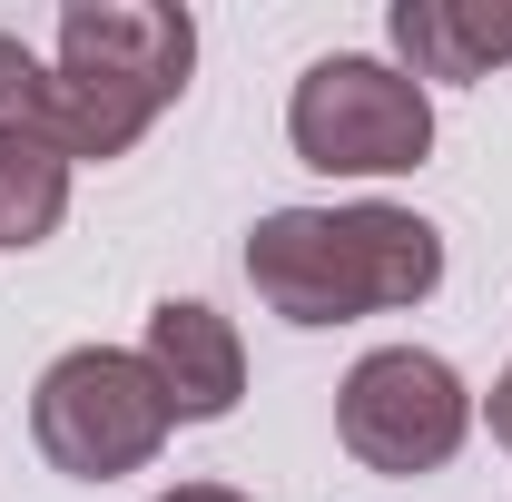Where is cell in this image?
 <instances>
[{
	"instance_id": "obj_7",
	"label": "cell",
	"mask_w": 512,
	"mask_h": 502,
	"mask_svg": "<svg viewBox=\"0 0 512 502\" xmlns=\"http://www.w3.org/2000/svg\"><path fill=\"white\" fill-rule=\"evenodd\" d=\"M384 40L404 79H493L512 60V0H394Z\"/></svg>"
},
{
	"instance_id": "obj_10",
	"label": "cell",
	"mask_w": 512,
	"mask_h": 502,
	"mask_svg": "<svg viewBox=\"0 0 512 502\" xmlns=\"http://www.w3.org/2000/svg\"><path fill=\"white\" fill-rule=\"evenodd\" d=\"M483 424H493V443L512 453V365L493 375V394H483Z\"/></svg>"
},
{
	"instance_id": "obj_6",
	"label": "cell",
	"mask_w": 512,
	"mask_h": 502,
	"mask_svg": "<svg viewBox=\"0 0 512 502\" xmlns=\"http://www.w3.org/2000/svg\"><path fill=\"white\" fill-rule=\"evenodd\" d=\"M138 365L158 375V394H168V414H178V424H227V414H237V394H247V345H237V325H227L217 306H197V296L148 306Z\"/></svg>"
},
{
	"instance_id": "obj_1",
	"label": "cell",
	"mask_w": 512,
	"mask_h": 502,
	"mask_svg": "<svg viewBox=\"0 0 512 502\" xmlns=\"http://www.w3.org/2000/svg\"><path fill=\"white\" fill-rule=\"evenodd\" d=\"M247 286L286 325H355V315L424 306L444 286V227L355 197V207H266L247 227Z\"/></svg>"
},
{
	"instance_id": "obj_11",
	"label": "cell",
	"mask_w": 512,
	"mask_h": 502,
	"mask_svg": "<svg viewBox=\"0 0 512 502\" xmlns=\"http://www.w3.org/2000/svg\"><path fill=\"white\" fill-rule=\"evenodd\" d=\"M158 502H247V493H227V483H178V493H158Z\"/></svg>"
},
{
	"instance_id": "obj_9",
	"label": "cell",
	"mask_w": 512,
	"mask_h": 502,
	"mask_svg": "<svg viewBox=\"0 0 512 502\" xmlns=\"http://www.w3.org/2000/svg\"><path fill=\"white\" fill-rule=\"evenodd\" d=\"M0 128H50V69L10 30H0Z\"/></svg>"
},
{
	"instance_id": "obj_2",
	"label": "cell",
	"mask_w": 512,
	"mask_h": 502,
	"mask_svg": "<svg viewBox=\"0 0 512 502\" xmlns=\"http://www.w3.org/2000/svg\"><path fill=\"white\" fill-rule=\"evenodd\" d=\"M197 69V20L168 0H69L60 10V69H50V138L79 168L128 158L158 109H178Z\"/></svg>"
},
{
	"instance_id": "obj_3",
	"label": "cell",
	"mask_w": 512,
	"mask_h": 502,
	"mask_svg": "<svg viewBox=\"0 0 512 502\" xmlns=\"http://www.w3.org/2000/svg\"><path fill=\"white\" fill-rule=\"evenodd\" d=\"M178 434L158 375L119 355V345H69L60 365L30 394V443L50 453V473L69 483H119V473H148L158 443Z\"/></svg>"
},
{
	"instance_id": "obj_5",
	"label": "cell",
	"mask_w": 512,
	"mask_h": 502,
	"mask_svg": "<svg viewBox=\"0 0 512 502\" xmlns=\"http://www.w3.org/2000/svg\"><path fill=\"white\" fill-rule=\"evenodd\" d=\"M463 434H473V384L453 375L444 355H424V345H375L335 384V443L384 483L444 473L463 453Z\"/></svg>"
},
{
	"instance_id": "obj_4",
	"label": "cell",
	"mask_w": 512,
	"mask_h": 502,
	"mask_svg": "<svg viewBox=\"0 0 512 502\" xmlns=\"http://www.w3.org/2000/svg\"><path fill=\"white\" fill-rule=\"evenodd\" d=\"M286 138L316 178H404L434 158V99L424 79H404L394 60L335 50L296 79L286 99Z\"/></svg>"
},
{
	"instance_id": "obj_8",
	"label": "cell",
	"mask_w": 512,
	"mask_h": 502,
	"mask_svg": "<svg viewBox=\"0 0 512 502\" xmlns=\"http://www.w3.org/2000/svg\"><path fill=\"white\" fill-rule=\"evenodd\" d=\"M69 217V158L50 128H0V247H40Z\"/></svg>"
}]
</instances>
